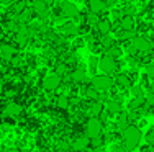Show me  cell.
<instances>
[{"mask_svg": "<svg viewBox=\"0 0 154 152\" xmlns=\"http://www.w3.org/2000/svg\"><path fill=\"white\" fill-rule=\"evenodd\" d=\"M122 141L125 144V149H134V147H138L139 141H141V133L136 126L128 124L122 131Z\"/></svg>", "mask_w": 154, "mask_h": 152, "instance_id": "cell-1", "label": "cell"}, {"mask_svg": "<svg viewBox=\"0 0 154 152\" xmlns=\"http://www.w3.org/2000/svg\"><path fill=\"white\" fill-rule=\"evenodd\" d=\"M90 85L94 87L95 90L98 92H108L110 88L113 87V79L107 74H102V75H94L92 80H90Z\"/></svg>", "mask_w": 154, "mask_h": 152, "instance_id": "cell-2", "label": "cell"}, {"mask_svg": "<svg viewBox=\"0 0 154 152\" xmlns=\"http://www.w3.org/2000/svg\"><path fill=\"white\" fill-rule=\"evenodd\" d=\"M102 129H103V124H102V119L98 116H92L87 119L85 126H84V131L89 137H95L102 134Z\"/></svg>", "mask_w": 154, "mask_h": 152, "instance_id": "cell-3", "label": "cell"}, {"mask_svg": "<svg viewBox=\"0 0 154 152\" xmlns=\"http://www.w3.org/2000/svg\"><path fill=\"white\" fill-rule=\"evenodd\" d=\"M116 59L113 56H110V54H103V56L98 59V67H100L102 72H105V74H113V72L116 70Z\"/></svg>", "mask_w": 154, "mask_h": 152, "instance_id": "cell-4", "label": "cell"}, {"mask_svg": "<svg viewBox=\"0 0 154 152\" xmlns=\"http://www.w3.org/2000/svg\"><path fill=\"white\" fill-rule=\"evenodd\" d=\"M61 82H62V77L59 74H48L45 79H43V88L45 90H56L61 87Z\"/></svg>", "mask_w": 154, "mask_h": 152, "instance_id": "cell-5", "label": "cell"}, {"mask_svg": "<svg viewBox=\"0 0 154 152\" xmlns=\"http://www.w3.org/2000/svg\"><path fill=\"white\" fill-rule=\"evenodd\" d=\"M61 13L67 18H75L79 15V8L72 2H62L61 3Z\"/></svg>", "mask_w": 154, "mask_h": 152, "instance_id": "cell-6", "label": "cell"}, {"mask_svg": "<svg viewBox=\"0 0 154 152\" xmlns=\"http://www.w3.org/2000/svg\"><path fill=\"white\" fill-rule=\"evenodd\" d=\"M30 33H31V30H30V28L21 26L20 30H18L17 33H15V43H17L18 46H25V44L28 43V38L31 36Z\"/></svg>", "mask_w": 154, "mask_h": 152, "instance_id": "cell-7", "label": "cell"}, {"mask_svg": "<svg viewBox=\"0 0 154 152\" xmlns=\"http://www.w3.org/2000/svg\"><path fill=\"white\" fill-rule=\"evenodd\" d=\"M87 7H89V12L98 13V15L107 10V3L103 0H87Z\"/></svg>", "mask_w": 154, "mask_h": 152, "instance_id": "cell-8", "label": "cell"}, {"mask_svg": "<svg viewBox=\"0 0 154 152\" xmlns=\"http://www.w3.org/2000/svg\"><path fill=\"white\" fill-rule=\"evenodd\" d=\"M15 54H17V49L13 48L12 44L0 46V57H2L3 61H12L13 57H15Z\"/></svg>", "mask_w": 154, "mask_h": 152, "instance_id": "cell-9", "label": "cell"}, {"mask_svg": "<svg viewBox=\"0 0 154 152\" xmlns=\"http://www.w3.org/2000/svg\"><path fill=\"white\" fill-rule=\"evenodd\" d=\"M90 116H100L102 111H103V103L100 100H92L89 103V108H87Z\"/></svg>", "mask_w": 154, "mask_h": 152, "instance_id": "cell-10", "label": "cell"}, {"mask_svg": "<svg viewBox=\"0 0 154 152\" xmlns=\"http://www.w3.org/2000/svg\"><path fill=\"white\" fill-rule=\"evenodd\" d=\"M90 147V137L89 136H79L74 139V144H72V149H77V151H84Z\"/></svg>", "mask_w": 154, "mask_h": 152, "instance_id": "cell-11", "label": "cell"}, {"mask_svg": "<svg viewBox=\"0 0 154 152\" xmlns=\"http://www.w3.org/2000/svg\"><path fill=\"white\" fill-rule=\"evenodd\" d=\"M3 113H5L7 116H10V118H15L20 113H23V108H21V105H18V103H8Z\"/></svg>", "mask_w": 154, "mask_h": 152, "instance_id": "cell-12", "label": "cell"}, {"mask_svg": "<svg viewBox=\"0 0 154 152\" xmlns=\"http://www.w3.org/2000/svg\"><path fill=\"white\" fill-rule=\"evenodd\" d=\"M95 26H97L98 34H102V36L110 34V31H112V23H110L108 20H98V23L95 25Z\"/></svg>", "mask_w": 154, "mask_h": 152, "instance_id": "cell-13", "label": "cell"}, {"mask_svg": "<svg viewBox=\"0 0 154 152\" xmlns=\"http://www.w3.org/2000/svg\"><path fill=\"white\" fill-rule=\"evenodd\" d=\"M120 28L122 30H133L134 28V16L133 15H125L120 18Z\"/></svg>", "mask_w": 154, "mask_h": 152, "instance_id": "cell-14", "label": "cell"}, {"mask_svg": "<svg viewBox=\"0 0 154 152\" xmlns=\"http://www.w3.org/2000/svg\"><path fill=\"white\" fill-rule=\"evenodd\" d=\"M69 77H71V80L74 84H84V82H87V74L84 70H74L72 74H69Z\"/></svg>", "mask_w": 154, "mask_h": 152, "instance_id": "cell-15", "label": "cell"}, {"mask_svg": "<svg viewBox=\"0 0 154 152\" xmlns=\"http://www.w3.org/2000/svg\"><path fill=\"white\" fill-rule=\"evenodd\" d=\"M115 80H116V84H118V87H122V88H131L130 75H126V74H118Z\"/></svg>", "mask_w": 154, "mask_h": 152, "instance_id": "cell-16", "label": "cell"}, {"mask_svg": "<svg viewBox=\"0 0 154 152\" xmlns=\"http://www.w3.org/2000/svg\"><path fill=\"white\" fill-rule=\"evenodd\" d=\"M61 31H62L66 36H75V34H79V30H77L75 25H72V23H64V25H61Z\"/></svg>", "mask_w": 154, "mask_h": 152, "instance_id": "cell-17", "label": "cell"}, {"mask_svg": "<svg viewBox=\"0 0 154 152\" xmlns=\"http://www.w3.org/2000/svg\"><path fill=\"white\" fill-rule=\"evenodd\" d=\"M107 108H108V113H112V115H120L122 113V103H120V100L108 101Z\"/></svg>", "mask_w": 154, "mask_h": 152, "instance_id": "cell-18", "label": "cell"}, {"mask_svg": "<svg viewBox=\"0 0 154 152\" xmlns=\"http://www.w3.org/2000/svg\"><path fill=\"white\" fill-rule=\"evenodd\" d=\"M100 44H102V49L108 51L110 48H112V46H115V38H112L110 34H105V36H102Z\"/></svg>", "mask_w": 154, "mask_h": 152, "instance_id": "cell-19", "label": "cell"}, {"mask_svg": "<svg viewBox=\"0 0 154 152\" xmlns=\"http://www.w3.org/2000/svg\"><path fill=\"white\" fill-rule=\"evenodd\" d=\"M144 103H146L144 97H134V98L130 101V110H139Z\"/></svg>", "mask_w": 154, "mask_h": 152, "instance_id": "cell-20", "label": "cell"}, {"mask_svg": "<svg viewBox=\"0 0 154 152\" xmlns=\"http://www.w3.org/2000/svg\"><path fill=\"white\" fill-rule=\"evenodd\" d=\"M56 105H57V108H59V110H67V108L71 106V100H69L66 95H61L59 98L56 100Z\"/></svg>", "mask_w": 154, "mask_h": 152, "instance_id": "cell-21", "label": "cell"}, {"mask_svg": "<svg viewBox=\"0 0 154 152\" xmlns=\"http://www.w3.org/2000/svg\"><path fill=\"white\" fill-rule=\"evenodd\" d=\"M103 137L100 136H95V137H90V147H94V149H98V147H103Z\"/></svg>", "mask_w": 154, "mask_h": 152, "instance_id": "cell-22", "label": "cell"}, {"mask_svg": "<svg viewBox=\"0 0 154 152\" xmlns=\"http://www.w3.org/2000/svg\"><path fill=\"white\" fill-rule=\"evenodd\" d=\"M98 95H100V92L95 90L94 87H87V88H85V97H87V98H90V101H92V100H98Z\"/></svg>", "mask_w": 154, "mask_h": 152, "instance_id": "cell-23", "label": "cell"}, {"mask_svg": "<svg viewBox=\"0 0 154 152\" xmlns=\"http://www.w3.org/2000/svg\"><path fill=\"white\" fill-rule=\"evenodd\" d=\"M98 20H100V18H98V13L89 12V13L85 15V23H87V25H97Z\"/></svg>", "mask_w": 154, "mask_h": 152, "instance_id": "cell-24", "label": "cell"}, {"mask_svg": "<svg viewBox=\"0 0 154 152\" xmlns=\"http://www.w3.org/2000/svg\"><path fill=\"white\" fill-rule=\"evenodd\" d=\"M56 74H59L61 77L62 75H66V74H69V67H67V64L66 62H59L56 66Z\"/></svg>", "mask_w": 154, "mask_h": 152, "instance_id": "cell-25", "label": "cell"}, {"mask_svg": "<svg viewBox=\"0 0 154 152\" xmlns=\"http://www.w3.org/2000/svg\"><path fill=\"white\" fill-rule=\"evenodd\" d=\"M23 10H25V2H17V3H13V5H12V12L17 13V15H18V13H21Z\"/></svg>", "mask_w": 154, "mask_h": 152, "instance_id": "cell-26", "label": "cell"}, {"mask_svg": "<svg viewBox=\"0 0 154 152\" xmlns=\"http://www.w3.org/2000/svg\"><path fill=\"white\" fill-rule=\"evenodd\" d=\"M97 67H98V59H97L95 56H92V57H90V61H89V69H90V72H92V74H95Z\"/></svg>", "mask_w": 154, "mask_h": 152, "instance_id": "cell-27", "label": "cell"}, {"mask_svg": "<svg viewBox=\"0 0 154 152\" xmlns=\"http://www.w3.org/2000/svg\"><path fill=\"white\" fill-rule=\"evenodd\" d=\"M146 141H148V144L154 146V126H152V128H149V131L146 133Z\"/></svg>", "mask_w": 154, "mask_h": 152, "instance_id": "cell-28", "label": "cell"}, {"mask_svg": "<svg viewBox=\"0 0 154 152\" xmlns=\"http://www.w3.org/2000/svg\"><path fill=\"white\" fill-rule=\"evenodd\" d=\"M144 98H146V105H148V106H151V108H154V92L148 93Z\"/></svg>", "mask_w": 154, "mask_h": 152, "instance_id": "cell-29", "label": "cell"}, {"mask_svg": "<svg viewBox=\"0 0 154 152\" xmlns=\"http://www.w3.org/2000/svg\"><path fill=\"white\" fill-rule=\"evenodd\" d=\"M131 93L134 97H143V87H133L131 85Z\"/></svg>", "mask_w": 154, "mask_h": 152, "instance_id": "cell-30", "label": "cell"}, {"mask_svg": "<svg viewBox=\"0 0 154 152\" xmlns=\"http://www.w3.org/2000/svg\"><path fill=\"white\" fill-rule=\"evenodd\" d=\"M146 77L154 79V66H146Z\"/></svg>", "mask_w": 154, "mask_h": 152, "instance_id": "cell-31", "label": "cell"}, {"mask_svg": "<svg viewBox=\"0 0 154 152\" xmlns=\"http://www.w3.org/2000/svg\"><path fill=\"white\" fill-rule=\"evenodd\" d=\"M82 44H84V41H82L80 38H79V39H75V41H74V46H75V48H77V46H82Z\"/></svg>", "mask_w": 154, "mask_h": 152, "instance_id": "cell-32", "label": "cell"}, {"mask_svg": "<svg viewBox=\"0 0 154 152\" xmlns=\"http://www.w3.org/2000/svg\"><path fill=\"white\" fill-rule=\"evenodd\" d=\"M2 88H3V87H2V84H0V93H2Z\"/></svg>", "mask_w": 154, "mask_h": 152, "instance_id": "cell-33", "label": "cell"}]
</instances>
